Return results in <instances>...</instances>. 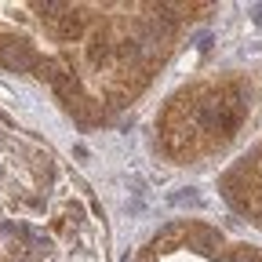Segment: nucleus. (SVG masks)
<instances>
[{
  "label": "nucleus",
  "instance_id": "obj_1",
  "mask_svg": "<svg viewBox=\"0 0 262 262\" xmlns=\"http://www.w3.org/2000/svg\"><path fill=\"white\" fill-rule=\"evenodd\" d=\"M226 186H229V201H233L237 208H244V211H255L258 222H262V149L251 157L248 168H241L237 175H229Z\"/></svg>",
  "mask_w": 262,
  "mask_h": 262
}]
</instances>
